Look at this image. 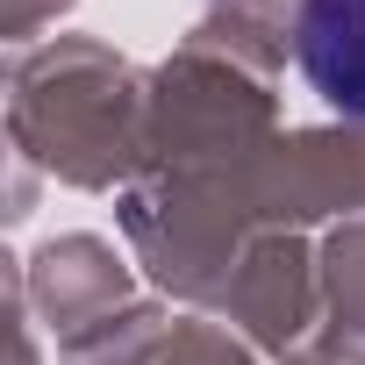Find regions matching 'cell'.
Returning a JSON list of instances; mask_svg holds the SVG:
<instances>
[{
	"mask_svg": "<svg viewBox=\"0 0 365 365\" xmlns=\"http://www.w3.org/2000/svg\"><path fill=\"white\" fill-rule=\"evenodd\" d=\"M294 58L336 115H365V0H301Z\"/></svg>",
	"mask_w": 365,
	"mask_h": 365,
	"instance_id": "obj_1",
	"label": "cell"
}]
</instances>
